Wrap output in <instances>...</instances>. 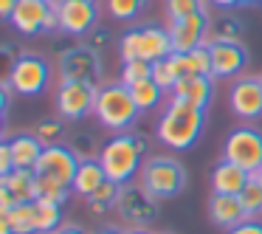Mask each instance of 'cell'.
I'll use <instances>...</instances> for the list:
<instances>
[{
	"label": "cell",
	"mask_w": 262,
	"mask_h": 234,
	"mask_svg": "<svg viewBox=\"0 0 262 234\" xmlns=\"http://www.w3.org/2000/svg\"><path fill=\"white\" fill-rule=\"evenodd\" d=\"M200 130H203V110L169 99V108L158 121V141L172 150H189L198 141Z\"/></svg>",
	"instance_id": "6da1fadb"
},
{
	"label": "cell",
	"mask_w": 262,
	"mask_h": 234,
	"mask_svg": "<svg viewBox=\"0 0 262 234\" xmlns=\"http://www.w3.org/2000/svg\"><path fill=\"white\" fill-rule=\"evenodd\" d=\"M141 155H144V138L113 136L99 150V164L104 166V175L110 181L124 186L136 178V172H141Z\"/></svg>",
	"instance_id": "7a4b0ae2"
},
{
	"label": "cell",
	"mask_w": 262,
	"mask_h": 234,
	"mask_svg": "<svg viewBox=\"0 0 262 234\" xmlns=\"http://www.w3.org/2000/svg\"><path fill=\"white\" fill-rule=\"evenodd\" d=\"M93 113H96V119L107 130H127L141 110H138V104L127 85H104V88H99Z\"/></svg>",
	"instance_id": "3957f363"
},
{
	"label": "cell",
	"mask_w": 262,
	"mask_h": 234,
	"mask_svg": "<svg viewBox=\"0 0 262 234\" xmlns=\"http://www.w3.org/2000/svg\"><path fill=\"white\" fill-rule=\"evenodd\" d=\"M121 59H147V62H158L172 54V40L169 29H158V26H138L130 29L121 37Z\"/></svg>",
	"instance_id": "277c9868"
},
{
	"label": "cell",
	"mask_w": 262,
	"mask_h": 234,
	"mask_svg": "<svg viewBox=\"0 0 262 234\" xmlns=\"http://www.w3.org/2000/svg\"><path fill=\"white\" fill-rule=\"evenodd\" d=\"M141 183L155 198H172L183 189V169L175 158L155 155L141 166Z\"/></svg>",
	"instance_id": "5b68a950"
},
{
	"label": "cell",
	"mask_w": 262,
	"mask_h": 234,
	"mask_svg": "<svg viewBox=\"0 0 262 234\" xmlns=\"http://www.w3.org/2000/svg\"><path fill=\"white\" fill-rule=\"evenodd\" d=\"M48 79H51V68H48L46 59L34 57V54H20L17 62L12 65V71L6 74V82L20 96H37V93H42Z\"/></svg>",
	"instance_id": "8992f818"
},
{
	"label": "cell",
	"mask_w": 262,
	"mask_h": 234,
	"mask_svg": "<svg viewBox=\"0 0 262 234\" xmlns=\"http://www.w3.org/2000/svg\"><path fill=\"white\" fill-rule=\"evenodd\" d=\"M226 161L243 166L245 172H256L262 166V133L248 124L234 127L226 138Z\"/></svg>",
	"instance_id": "52a82bcc"
},
{
	"label": "cell",
	"mask_w": 262,
	"mask_h": 234,
	"mask_svg": "<svg viewBox=\"0 0 262 234\" xmlns=\"http://www.w3.org/2000/svg\"><path fill=\"white\" fill-rule=\"evenodd\" d=\"M99 88L91 82H62L57 88V113L59 119H82V116L93 113L96 108Z\"/></svg>",
	"instance_id": "ba28073f"
},
{
	"label": "cell",
	"mask_w": 262,
	"mask_h": 234,
	"mask_svg": "<svg viewBox=\"0 0 262 234\" xmlns=\"http://www.w3.org/2000/svg\"><path fill=\"white\" fill-rule=\"evenodd\" d=\"M59 31L74 37H85L96 29L99 20V6L96 0H59Z\"/></svg>",
	"instance_id": "9c48e42d"
},
{
	"label": "cell",
	"mask_w": 262,
	"mask_h": 234,
	"mask_svg": "<svg viewBox=\"0 0 262 234\" xmlns=\"http://www.w3.org/2000/svg\"><path fill=\"white\" fill-rule=\"evenodd\" d=\"M116 209L121 211L124 220L144 226V223H152L155 217H158V198L149 195L147 189H144V183L141 186L124 183L121 192H119V200H116Z\"/></svg>",
	"instance_id": "30bf717a"
},
{
	"label": "cell",
	"mask_w": 262,
	"mask_h": 234,
	"mask_svg": "<svg viewBox=\"0 0 262 234\" xmlns=\"http://www.w3.org/2000/svg\"><path fill=\"white\" fill-rule=\"evenodd\" d=\"M59 76H62V82H91V85H99L102 68H99L96 51H91L88 46L68 48L59 57Z\"/></svg>",
	"instance_id": "8fae6325"
},
{
	"label": "cell",
	"mask_w": 262,
	"mask_h": 234,
	"mask_svg": "<svg viewBox=\"0 0 262 234\" xmlns=\"http://www.w3.org/2000/svg\"><path fill=\"white\" fill-rule=\"evenodd\" d=\"M76 169H79V155L71 147H62V144H51V147L42 150L40 161H37V175H48L57 178L65 186H74Z\"/></svg>",
	"instance_id": "7c38bea8"
},
{
	"label": "cell",
	"mask_w": 262,
	"mask_h": 234,
	"mask_svg": "<svg viewBox=\"0 0 262 234\" xmlns=\"http://www.w3.org/2000/svg\"><path fill=\"white\" fill-rule=\"evenodd\" d=\"M209 17L206 12H194L189 17L172 20L169 23V40H172V51H194V48L206 46V37H209Z\"/></svg>",
	"instance_id": "4fadbf2b"
},
{
	"label": "cell",
	"mask_w": 262,
	"mask_h": 234,
	"mask_svg": "<svg viewBox=\"0 0 262 234\" xmlns=\"http://www.w3.org/2000/svg\"><path fill=\"white\" fill-rule=\"evenodd\" d=\"M228 104L243 121H254L262 116V82L254 76H239L228 91Z\"/></svg>",
	"instance_id": "5bb4252c"
},
{
	"label": "cell",
	"mask_w": 262,
	"mask_h": 234,
	"mask_svg": "<svg viewBox=\"0 0 262 234\" xmlns=\"http://www.w3.org/2000/svg\"><path fill=\"white\" fill-rule=\"evenodd\" d=\"M51 12V3L48 0H17L12 17L9 23L26 37H34V34H42L46 31V17Z\"/></svg>",
	"instance_id": "9a60e30c"
},
{
	"label": "cell",
	"mask_w": 262,
	"mask_h": 234,
	"mask_svg": "<svg viewBox=\"0 0 262 234\" xmlns=\"http://www.w3.org/2000/svg\"><path fill=\"white\" fill-rule=\"evenodd\" d=\"M211 51V76L217 79H231L245 68V48L239 42L217 40L209 46Z\"/></svg>",
	"instance_id": "2e32d148"
},
{
	"label": "cell",
	"mask_w": 262,
	"mask_h": 234,
	"mask_svg": "<svg viewBox=\"0 0 262 234\" xmlns=\"http://www.w3.org/2000/svg\"><path fill=\"white\" fill-rule=\"evenodd\" d=\"M214 96V88H211V76H183L178 79V85L172 88V96L175 102L192 104L198 110H206Z\"/></svg>",
	"instance_id": "e0dca14e"
},
{
	"label": "cell",
	"mask_w": 262,
	"mask_h": 234,
	"mask_svg": "<svg viewBox=\"0 0 262 234\" xmlns=\"http://www.w3.org/2000/svg\"><path fill=\"white\" fill-rule=\"evenodd\" d=\"M169 62H172V68H175L178 79H183V76H211V51H209V46H200V48L186 51V54L172 51Z\"/></svg>",
	"instance_id": "ac0fdd59"
},
{
	"label": "cell",
	"mask_w": 262,
	"mask_h": 234,
	"mask_svg": "<svg viewBox=\"0 0 262 234\" xmlns=\"http://www.w3.org/2000/svg\"><path fill=\"white\" fill-rule=\"evenodd\" d=\"M209 215H211V220H214L217 226H223V228H234V226H239V223L248 220V211L243 209V203H239V195L214 192L211 195V203H209Z\"/></svg>",
	"instance_id": "d6986e66"
},
{
	"label": "cell",
	"mask_w": 262,
	"mask_h": 234,
	"mask_svg": "<svg viewBox=\"0 0 262 234\" xmlns=\"http://www.w3.org/2000/svg\"><path fill=\"white\" fill-rule=\"evenodd\" d=\"M248 181H251V172H245L243 166L231 164V161H226V158H223L220 164L214 166V172H211V186L220 195H239L248 186Z\"/></svg>",
	"instance_id": "ffe728a7"
},
{
	"label": "cell",
	"mask_w": 262,
	"mask_h": 234,
	"mask_svg": "<svg viewBox=\"0 0 262 234\" xmlns=\"http://www.w3.org/2000/svg\"><path fill=\"white\" fill-rule=\"evenodd\" d=\"M12 144V155H14V169H37V161H40L46 144L34 136V133H20V136L9 138Z\"/></svg>",
	"instance_id": "44dd1931"
},
{
	"label": "cell",
	"mask_w": 262,
	"mask_h": 234,
	"mask_svg": "<svg viewBox=\"0 0 262 234\" xmlns=\"http://www.w3.org/2000/svg\"><path fill=\"white\" fill-rule=\"evenodd\" d=\"M107 181V175H104V166L99 164V158L96 161H79V169H76V178H74V192L76 195H82V198H91L93 192H96L102 183Z\"/></svg>",
	"instance_id": "7402d4cb"
},
{
	"label": "cell",
	"mask_w": 262,
	"mask_h": 234,
	"mask_svg": "<svg viewBox=\"0 0 262 234\" xmlns=\"http://www.w3.org/2000/svg\"><path fill=\"white\" fill-rule=\"evenodd\" d=\"M34 172L31 169H14L9 175H0V186H6L14 195L17 203H34L37 200V189H34Z\"/></svg>",
	"instance_id": "603a6c76"
},
{
	"label": "cell",
	"mask_w": 262,
	"mask_h": 234,
	"mask_svg": "<svg viewBox=\"0 0 262 234\" xmlns=\"http://www.w3.org/2000/svg\"><path fill=\"white\" fill-rule=\"evenodd\" d=\"M130 93H133V99H136V104H138V110H141V113L158 108V102L164 99V88H161L152 76H149V79L136 82V85H130Z\"/></svg>",
	"instance_id": "cb8c5ba5"
},
{
	"label": "cell",
	"mask_w": 262,
	"mask_h": 234,
	"mask_svg": "<svg viewBox=\"0 0 262 234\" xmlns=\"http://www.w3.org/2000/svg\"><path fill=\"white\" fill-rule=\"evenodd\" d=\"M9 220L14 234H37V223H34V203H17L9 211H0Z\"/></svg>",
	"instance_id": "d4e9b609"
},
{
	"label": "cell",
	"mask_w": 262,
	"mask_h": 234,
	"mask_svg": "<svg viewBox=\"0 0 262 234\" xmlns=\"http://www.w3.org/2000/svg\"><path fill=\"white\" fill-rule=\"evenodd\" d=\"M34 223H37V234H54L62 223L59 215V203L51 200H34Z\"/></svg>",
	"instance_id": "484cf974"
},
{
	"label": "cell",
	"mask_w": 262,
	"mask_h": 234,
	"mask_svg": "<svg viewBox=\"0 0 262 234\" xmlns=\"http://www.w3.org/2000/svg\"><path fill=\"white\" fill-rule=\"evenodd\" d=\"M239 37H243V23H239L237 17H231V14H223V17H217L214 23L209 26V37H206V46H211V42H217V40L239 42Z\"/></svg>",
	"instance_id": "4316f807"
},
{
	"label": "cell",
	"mask_w": 262,
	"mask_h": 234,
	"mask_svg": "<svg viewBox=\"0 0 262 234\" xmlns=\"http://www.w3.org/2000/svg\"><path fill=\"white\" fill-rule=\"evenodd\" d=\"M37 175V172H34ZM34 189H37V200H51V203H62L68 198V189L65 183H59L57 178H48V175H37L34 178Z\"/></svg>",
	"instance_id": "83f0119b"
},
{
	"label": "cell",
	"mask_w": 262,
	"mask_h": 234,
	"mask_svg": "<svg viewBox=\"0 0 262 234\" xmlns=\"http://www.w3.org/2000/svg\"><path fill=\"white\" fill-rule=\"evenodd\" d=\"M149 76H152V62H147V59H130L121 68V85L130 88L141 79H149Z\"/></svg>",
	"instance_id": "f1b7e54d"
},
{
	"label": "cell",
	"mask_w": 262,
	"mask_h": 234,
	"mask_svg": "<svg viewBox=\"0 0 262 234\" xmlns=\"http://www.w3.org/2000/svg\"><path fill=\"white\" fill-rule=\"evenodd\" d=\"M239 203H243L245 211H248V217L262 215V183H256L254 178H251L248 186L239 192Z\"/></svg>",
	"instance_id": "f546056e"
},
{
	"label": "cell",
	"mask_w": 262,
	"mask_h": 234,
	"mask_svg": "<svg viewBox=\"0 0 262 234\" xmlns=\"http://www.w3.org/2000/svg\"><path fill=\"white\" fill-rule=\"evenodd\" d=\"M34 136L40 138L46 147L59 144V138H62V121H59V119H42L40 124L34 127Z\"/></svg>",
	"instance_id": "4dcf8cb0"
},
{
	"label": "cell",
	"mask_w": 262,
	"mask_h": 234,
	"mask_svg": "<svg viewBox=\"0 0 262 234\" xmlns=\"http://www.w3.org/2000/svg\"><path fill=\"white\" fill-rule=\"evenodd\" d=\"M152 79L158 82L164 91H172V88L178 85V74H175V68H172L169 57H166V59H158V62H152Z\"/></svg>",
	"instance_id": "1f68e13d"
},
{
	"label": "cell",
	"mask_w": 262,
	"mask_h": 234,
	"mask_svg": "<svg viewBox=\"0 0 262 234\" xmlns=\"http://www.w3.org/2000/svg\"><path fill=\"white\" fill-rule=\"evenodd\" d=\"M194 12H203V3L200 0H166V14H169V20L189 17Z\"/></svg>",
	"instance_id": "d6a6232c"
},
{
	"label": "cell",
	"mask_w": 262,
	"mask_h": 234,
	"mask_svg": "<svg viewBox=\"0 0 262 234\" xmlns=\"http://www.w3.org/2000/svg\"><path fill=\"white\" fill-rule=\"evenodd\" d=\"M144 0H110V14H113L116 20H133L138 14V9H141Z\"/></svg>",
	"instance_id": "836d02e7"
},
{
	"label": "cell",
	"mask_w": 262,
	"mask_h": 234,
	"mask_svg": "<svg viewBox=\"0 0 262 234\" xmlns=\"http://www.w3.org/2000/svg\"><path fill=\"white\" fill-rule=\"evenodd\" d=\"M119 192H121V186H119L116 181H110V178H107V181H104L102 186H99L88 200H99V203H110V206H113L116 200H119Z\"/></svg>",
	"instance_id": "e575fe53"
},
{
	"label": "cell",
	"mask_w": 262,
	"mask_h": 234,
	"mask_svg": "<svg viewBox=\"0 0 262 234\" xmlns=\"http://www.w3.org/2000/svg\"><path fill=\"white\" fill-rule=\"evenodd\" d=\"M107 40H110V34H107V31H104V29H93L91 34H88L85 46L91 48V51H96V54H99V51H102L104 46H107Z\"/></svg>",
	"instance_id": "d590c367"
},
{
	"label": "cell",
	"mask_w": 262,
	"mask_h": 234,
	"mask_svg": "<svg viewBox=\"0 0 262 234\" xmlns=\"http://www.w3.org/2000/svg\"><path fill=\"white\" fill-rule=\"evenodd\" d=\"M14 172V155H12V144L3 141L0 144V175H9Z\"/></svg>",
	"instance_id": "8d00e7d4"
},
{
	"label": "cell",
	"mask_w": 262,
	"mask_h": 234,
	"mask_svg": "<svg viewBox=\"0 0 262 234\" xmlns=\"http://www.w3.org/2000/svg\"><path fill=\"white\" fill-rule=\"evenodd\" d=\"M71 150L79 155V161H91V155H93V141H91V138H85V136H79V138H74Z\"/></svg>",
	"instance_id": "74e56055"
},
{
	"label": "cell",
	"mask_w": 262,
	"mask_h": 234,
	"mask_svg": "<svg viewBox=\"0 0 262 234\" xmlns=\"http://www.w3.org/2000/svg\"><path fill=\"white\" fill-rule=\"evenodd\" d=\"M228 234H262V223H256V220H245V223H239V226L228 228Z\"/></svg>",
	"instance_id": "f35d334b"
},
{
	"label": "cell",
	"mask_w": 262,
	"mask_h": 234,
	"mask_svg": "<svg viewBox=\"0 0 262 234\" xmlns=\"http://www.w3.org/2000/svg\"><path fill=\"white\" fill-rule=\"evenodd\" d=\"M12 206H17V200H14V195L9 192L6 186H0V211H9Z\"/></svg>",
	"instance_id": "ab89813d"
},
{
	"label": "cell",
	"mask_w": 262,
	"mask_h": 234,
	"mask_svg": "<svg viewBox=\"0 0 262 234\" xmlns=\"http://www.w3.org/2000/svg\"><path fill=\"white\" fill-rule=\"evenodd\" d=\"M14 6H17V0H0V14L3 17H12V12H14Z\"/></svg>",
	"instance_id": "60d3db41"
},
{
	"label": "cell",
	"mask_w": 262,
	"mask_h": 234,
	"mask_svg": "<svg viewBox=\"0 0 262 234\" xmlns=\"http://www.w3.org/2000/svg\"><path fill=\"white\" fill-rule=\"evenodd\" d=\"M211 3L220 9H231V6H239V3H248V0H211Z\"/></svg>",
	"instance_id": "b9f144b4"
},
{
	"label": "cell",
	"mask_w": 262,
	"mask_h": 234,
	"mask_svg": "<svg viewBox=\"0 0 262 234\" xmlns=\"http://www.w3.org/2000/svg\"><path fill=\"white\" fill-rule=\"evenodd\" d=\"M110 209V203H99V200H91V211L93 215H104Z\"/></svg>",
	"instance_id": "7bdbcfd3"
},
{
	"label": "cell",
	"mask_w": 262,
	"mask_h": 234,
	"mask_svg": "<svg viewBox=\"0 0 262 234\" xmlns=\"http://www.w3.org/2000/svg\"><path fill=\"white\" fill-rule=\"evenodd\" d=\"M57 234H85V231H82L79 226H59Z\"/></svg>",
	"instance_id": "ee69618b"
},
{
	"label": "cell",
	"mask_w": 262,
	"mask_h": 234,
	"mask_svg": "<svg viewBox=\"0 0 262 234\" xmlns=\"http://www.w3.org/2000/svg\"><path fill=\"white\" fill-rule=\"evenodd\" d=\"M0 234H14V231H12V226H9V220H6L3 215H0Z\"/></svg>",
	"instance_id": "f6af8a7d"
},
{
	"label": "cell",
	"mask_w": 262,
	"mask_h": 234,
	"mask_svg": "<svg viewBox=\"0 0 262 234\" xmlns=\"http://www.w3.org/2000/svg\"><path fill=\"white\" fill-rule=\"evenodd\" d=\"M251 178H254L256 183H262V166H259V169H256V172H251Z\"/></svg>",
	"instance_id": "bcb514c9"
},
{
	"label": "cell",
	"mask_w": 262,
	"mask_h": 234,
	"mask_svg": "<svg viewBox=\"0 0 262 234\" xmlns=\"http://www.w3.org/2000/svg\"><path fill=\"white\" fill-rule=\"evenodd\" d=\"M99 234H124V231H119V228H104V231H99Z\"/></svg>",
	"instance_id": "7dc6e473"
},
{
	"label": "cell",
	"mask_w": 262,
	"mask_h": 234,
	"mask_svg": "<svg viewBox=\"0 0 262 234\" xmlns=\"http://www.w3.org/2000/svg\"><path fill=\"white\" fill-rule=\"evenodd\" d=\"M130 234H149V231H141V228H138V231H130Z\"/></svg>",
	"instance_id": "c3c4849f"
},
{
	"label": "cell",
	"mask_w": 262,
	"mask_h": 234,
	"mask_svg": "<svg viewBox=\"0 0 262 234\" xmlns=\"http://www.w3.org/2000/svg\"><path fill=\"white\" fill-rule=\"evenodd\" d=\"M48 3H59V0H48Z\"/></svg>",
	"instance_id": "681fc988"
},
{
	"label": "cell",
	"mask_w": 262,
	"mask_h": 234,
	"mask_svg": "<svg viewBox=\"0 0 262 234\" xmlns=\"http://www.w3.org/2000/svg\"><path fill=\"white\" fill-rule=\"evenodd\" d=\"M259 82H262V76H259Z\"/></svg>",
	"instance_id": "f907efd6"
},
{
	"label": "cell",
	"mask_w": 262,
	"mask_h": 234,
	"mask_svg": "<svg viewBox=\"0 0 262 234\" xmlns=\"http://www.w3.org/2000/svg\"><path fill=\"white\" fill-rule=\"evenodd\" d=\"M54 234H57V231H54Z\"/></svg>",
	"instance_id": "816d5d0a"
}]
</instances>
